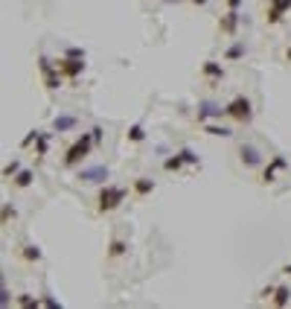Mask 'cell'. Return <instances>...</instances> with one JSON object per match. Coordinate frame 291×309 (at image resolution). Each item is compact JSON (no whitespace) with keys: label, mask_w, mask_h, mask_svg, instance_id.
Returning <instances> with one entry per match:
<instances>
[{"label":"cell","mask_w":291,"mask_h":309,"mask_svg":"<svg viewBox=\"0 0 291 309\" xmlns=\"http://www.w3.org/2000/svg\"><path fill=\"white\" fill-rule=\"evenodd\" d=\"M41 73H44V85L50 88V91H58L61 88V70L55 67V62H50V59H41Z\"/></svg>","instance_id":"cell-4"},{"label":"cell","mask_w":291,"mask_h":309,"mask_svg":"<svg viewBox=\"0 0 291 309\" xmlns=\"http://www.w3.org/2000/svg\"><path fill=\"white\" fill-rule=\"evenodd\" d=\"M93 143H96V140H93V134H82L79 140H76V143L70 146V149H67V154H64V166L82 164L85 158L91 154V146H93Z\"/></svg>","instance_id":"cell-1"},{"label":"cell","mask_w":291,"mask_h":309,"mask_svg":"<svg viewBox=\"0 0 291 309\" xmlns=\"http://www.w3.org/2000/svg\"><path fill=\"white\" fill-rule=\"evenodd\" d=\"M274 292H277L274 286H265V289H262V298H274Z\"/></svg>","instance_id":"cell-31"},{"label":"cell","mask_w":291,"mask_h":309,"mask_svg":"<svg viewBox=\"0 0 291 309\" xmlns=\"http://www.w3.org/2000/svg\"><path fill=\"white\" fill-rule=\"evenodd\" d=\"M224 114L233 120H239V123H247L251 120V114H254V108H251V100L247 96H236V100H230L227 105H224Z\"/></svg>","instance_id":"cell-3"},{"label":"cell","mask_w":291,"mask_h":309,"mask_svg":"<svg viewBox=\"0 0 291 309\" xmlns=\"http://www.w3.org/2000/svg\"><path fill=\"white\" fill-rule=\"evenodd\" d=\"M218 27H221V32H227V35H233L239 27V9H230L227 15H221V21H218Z\"/></svg>","instance_id":"cell-9"},{"label":"cell","mask_w":291,"mask_h":309,"mask_svg":"<svg viewBox=\"0 0 291 309\" xmlns=\"http://www.w3.org/2000/svg\"><path fill=\"white\" fill-rule=\"evenodd\" d=\"M245 53H247V47L242 44V41H236L233 47H227V53H224V59H227V62H236V59H242Z\"/></svg>","instance_id":"cell-16"},{"label":"cell","mask_w":291,"mask_h":309,"mask_svg":"<svg viewBox=\"0 0 291 309\" xmlns=\"http://www.w3.org/2000/svg\"><path fill=\"white\" fill-rule=\"evenodd\" d=\"M32 184V172L29 169H20L18 175H15V187H29Z\"/></svg>","instance_id":"cell-19"},{"label":"cell","mask_w":291,"mask_h":309,"mask_svg":"<svg viewBox=\"0 0 291 309\" xmlns=\"http://www.w3.org/2000/svg\"><path fill=\"white\" fill-rule=\"evenodd\" d=\"M18 303H20V306H38L41 300H35L32 295H20V298H18Z\"/></svg>","instance_id":"cell-24"},{"label":"cell","mask_w":291,"mask_h":309,"mask_svg":"<svg viewBox=\"0 0 291 309\" xmlns=\"http://www.w3.org/2000/svg\"><path fill=\"white\" fill-rule=\"evenodd\" d=\"M18 172H20V161H12V164L3 166V175H6V178H15Z\"/></svg>","instance_id":"cell-23"},{"label":"cell","mask_w":291,"mask_h":309,"mask_svg":"<svg viewBox=\"0 0 291 309\" xmlns=\"http://www.w3.org/2000/svg\"><path fill=\"white\" fill-rule=\"evenodd\" d=\"M204 76H207V79H224V67L218 62H207L204 64Z\"/></svg>","instance_id":"cell-13"},{"label":"cell","mask_w":291,"mask_h":309,"mask_svg":"<svg viewBox=\"0 0 291 309\" xmlns=\"http://www.w3.org/2000/svg\"><path fill=\"white\" fill-rule=\"evenodd\" d=\"M128 140H131V143H140V140H146L143 126H131V128H128Z\"/></svg>","instance_id":"cell-20"},{"label":"cell","mask_w":291,"mask_h":309,"mask_svg":"<svg viewBox=\"0 0 291 309\" xmlns=\"http://www.w3.org/2000/svg\"><path fill=\"white\" fill-rule=\"evenodd\" d=\"M126 201V190L122 187H102L99 190V213H111Z\"/></svg>","instance_id":"cell-2"},{"label":"cell","mask_w":291,"mask_h":309,"mask_svg":"<svg viewBox=\"0 0 291 309\" xmlns=\"http://www.w3.org/2000/svg\"><path fill=\"white\" fill-rule=\"evenodd\" d=\"M181 154H183V161H186V164H198V154L192 152V149H181Z\"/></svg>","instance_id":"cell-25"},{"label":"cell","mask_w":291,"mask_h":309,"mask_svg":"<svg viewBox=\"0 0 291 309\" xmlns=\"http://www.w3.org/2000/svg\"><path fill=\"white\" fill-rule=\"evenodd\" d=\"M242 6V0H227V9H239Z\"/></svg>","instance_id":"cell-32"},{"label":"cell","mask_w":291,"mask_h":309,"mask_svg":"<svg viewBox=\"0 0 291 309\" xmlns=\"http://www.w3.org/2000/svg\"><path fill=\"white\" fill-rule=\"evenodd\" d=\"M79 178L88 184H102L105 178H108V166H85V169H79Z\"/></svg>","instance_id":"cell-6"},{"label":"cell","mask_w":291,"mask_h":309,"mask_svg":"<svg viewBox=\"0 0 291 309\" xmlns=\"http://www.w3.org/2000/svg\"><path fill=\"white\" fill-rule=\"evenodd\" d=\"M204 131H207V134H213V137H230V134H233V131H230V128H224V126H207Z\"/></svg>","instance_id":"cell-21"},{"label":"cell","mask_w":291,"mask_h":309,"mask_svg":"<svg viewBox=\"0 0 291 309\" xmlns=\"http://www.w3.org/2000/svg\"><path fill=\"white\" fill-rule=\"evenodd\" d=\"M38 134H41V131H29V134L24 137V146H29V143H35V140H38Z\"/></svg>","instance_id":"cell-29"},{"label":"cell","mask_w":291,"mask_h":309,"mask_svg":"<svg viewBox=\"0 0 291 309\" xmlns=\"http://www.w3.org/2000/svg\"><path fill=\"white\" fill-rule=\"evenodd\" d=\"M282 274H291V263H288V265H285V268H282Z\"/></svg>","instance_id":"cell-33"},{"label":"cell","mask_w":291,"mask_h":309,"mask_svg":"<svg viewBox=\"0 0 291 309\" xmlns=\"http://www.w3.org/2000/svg\"><path fill=\"white\" fill-rule=\"evenodd\" d=\"M183 164H186V161H183V154L178 152V154H172V158H166V161H163V169H166V172H178Z\"/></svg>","instance_id":"cell-14"},{"label":"cell","mask_w":291,"mask_h":309,"mask_svg":"<svg viewBox=\"0 0 291 309\" xmlns=\"http://www.w3.org/2000/svg\"><path fill=\"white\" fill-rule=\"evenodd\" d=\"M291 9V0H271V6H268V24H280L282 21V15Z\"/></svg>","instance_id":"cell-7"},{"label":"cell","mask_w":291,"mask_h":309,"mask_svg":"<svg viewBox=\"0 0 291 309\" xmlns=\"http://www.w3.org/2000/svg\"><path fill=\"white\" fill-rule=\"evenodd\" d=\"M239 154H242V164H245V166H259V164H262V154L256 152L254 146H242Z\"/></svg>","instance_id":"cell-10"},{"label":"cell","mask_w":291,"mask_h":309,"mask_svg":"<svg viewBox=\"0 0 291 309\" xmlns=\"http://www.w3.org/2000/svg\"><path fill=\"white\" fill-rule=\"evenodd\" d=\"M274 306H288V303H291V289H285V286H277V292H274Z\"/></svg>","instance_id":"cell-12"},{"label":"cell","mask_w":291,"mask_h":309,"mask_svg":"<svg viewBox=\"0 0 291 309\" xmlns=\"http://www.w3.org/2000/svg\"><path fill=\"white\" fill-rule=\"evenodd\" d=\"M277 169H285V158H280V154H277V158H274L271 164L265 166L262 181H265V184H271V181H274V175H277Z\"/></svg>","instance_id":"cell-11"},{"label":"cell","mask_w":291,"mask_h":309,"mask_svg":"<svg viewBox=\"0 0 291 309\" xmlns=\"http://www.w3.org/2000/svg\"><path fill=\"white\" fill-rule=\"evenodd\" d=\"M3 225H6V222H9V219H15V207H12V204H3Z\"/></svg>","instance_id":"cell-26"},{"label":"cell","mask_w":291,"mask_h":309,"mask_svg":"<svg viewBox=\"0 0 291 309\" xmlns=\"http://www.w3.org/2000/svg\"><path fill=\"white\" fill-rule=\"evenodd\" d=\"M55 67H58L64 76L76 79V76L85 70V59H70V55H67V59H58V62H55Z\"/></svg>","instance_id":"cell-5"},{"label":"cell","mask_w":291,"mask_h":309,"mask_svg":"<svg viewBox=\"0 0 291 309\" xmlns=\"http://www.w3.org/2000/svg\"><path fill=\"white\" fill-rule=\"evenodd\" d=\"M221 114H224V108L216 105V102H210V100H204L198 105V123H207L210 117H221Z\"/></svg>","instance_id":"cell-8"},{"label":"cell","mask_w":291,"mask_h":309,"mask_svg":"<svg viewBox=\"0 0 291 309\" xmlns=\"http://www.w3.org/2000/svg\"><path fill=\"white\" fill-rule=\"evenodd\" d=\"M285 55H288V62H291V47H288V53H285Z\"/></svg>","instance_id":"cell-35"},{"label":"cell","mask_w":291,"mask_h":309,"mask_svg":"<svg viewBox=\"0 0 291 309\" xmlns=\"http://www.w3.org/2000/svg\"><path fill=\"white\" fill-rule=\"evenodd\" d=\"M126 251H128V245L122 242V239H117V242H111V251H108V254H111V257H122Z\"/></svg>","instance_id":"cell-22"},{"label":"cell","mask_w":291,"mask_h":309,"mask_svg":"<svg viewBox=\"0 0 291 309\" xmlns=\"http://www.w3.org/2000/svg\"><path fill=\"white\" fill-rule=\"evenodd\" d=\"M35 146H38V154H47V134H38Z\"/></svg>","instance_id":"cell-27"},{"label":"cell","mask_w":291,"mask_h":309,"mask_svg":"<svg viewBox=\"0 0 291 309\" xmlns=\"http://www.w3.org/2000/svg\"><path fill=\"white\" fill-rule=\"evenodd\" d=\"M67 55H70V59H85V50H82V47H70Z\"/></svg>","instance_id":"cell-28"},{"label":"cell","mask_w":291,"mask_h":309,"mask_svg":"<svg viewBox=\"0 0 291 309\" xmlns=\"http://www.w3.org/2000/svg\"><path fill=\"white\" fill-rule=\"evenodd\" d=\"M91 134H93V140L99 143V140H102V128H99V126H96V128H91Z\"/></svg>","instance_id":"cell-30"},{"label":"cell","mask_w":291,"mask_h":309,"mask_svg":"<svg viewBox=\"0 0 291 309\" xmlns=\"http://www.w3.org/2000/svg\"><path fill=\"white\" fill-rule=\"evenodd\" d=\"M76 126V117H55L53 120V128L55 131H67V128Z\"/></svg>","instance_id":"cell-17"},{"label":"cell","mask_w":291,"mask_h":309,"mask_svg":"<svg viewBox=\"0 0 291 309\" xmlns=\"http://www.w3.org/2000/svg\"><path fill=\"white\" fill-rule=\"evenodd\" d=\"M152 190H155V181H152V178H137V181H134V192H137V196H149Z\"/></svg>","instance_id":"cell-15"},{"label":"cell","mask_w":291,"mask_h":309,"mask_svg":"<svg viewBox=\"0 0 291 309\" xmlns=\"http://www.w3.org/2000/svg\"><path fill=\"white\" fill-rule=\"evenodd\" d=\"M192 3H195V6H204V3H207V0H192Z\"/></svg>","instance_id":"cell-34"},{"label":"cell","mask_w":291,"mask_h":309,"mask_svg":"<svg viewBox=\"0 0 291 309\" xmlns=\"http://www.w3.org/2000/svg\"><path fill=\"white\" fill-rule=\"evenodd\" d=\"M24 260H29V263H38V260H41V248L24 245Z\"/></svg>","instance_id":"cell-18"}]
</instances>
